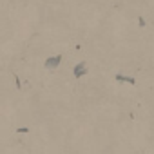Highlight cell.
Segmentation results:
<instances>
[{
  "label": "cell",
  "instance_id": "cell-1",
  "mask_svg": "<svg viewBox=\"0 0 154 154\" xmlns=\"http://www.w3.org/2000/svg\"><path fill=\"white\" fill-rule=\"evenodd\" d=\"M60 60H62V56L58 54V56H54V58H49L47 62H45V67L47 69H53V67H56L58 63H60Z\"/></svg>",
  "mask_w": 154,
  "mask_h": 154
},
{
  "label": "cell",
  "instance_id": "cell-2",
  "mask_svg": "<svg viewBox=\"0 0 154 154\" xmlns=\"http://www.w3.org/2000/svg\"><path fill=\"white\" fill-rule=\"evenodd\" d=\"M82 72H85V63H78L74 69V74L76 76H82Z\"/></svg>",
  "mask_w": 154,
  "mask_h": 154
}]
</instances>
